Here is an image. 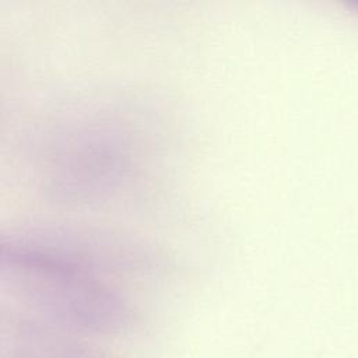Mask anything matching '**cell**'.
I'll return each instance as SVG.
<instances>
[]
</instances>
